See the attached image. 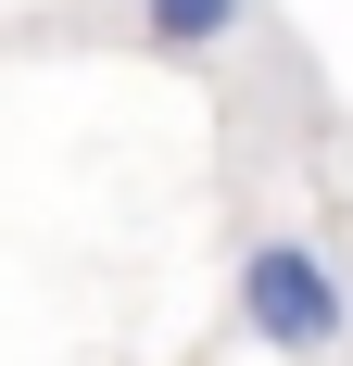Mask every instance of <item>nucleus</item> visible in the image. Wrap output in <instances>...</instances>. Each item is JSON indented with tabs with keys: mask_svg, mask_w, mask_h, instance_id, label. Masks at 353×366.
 <instances>
[{
	"mask_svg": "<svg viewBox=\"0 0 353 366\" xmlns=\"http://www.w3.org/2000/svg\"><path fill=\"white\" fill-rule=\"evenodd\" d=\"M240 13H252V0H139V38H151V51H214Z\"/></svg>",
	"mask_w": 353,
	"mask_h": 366,
	"instance_id": "2",
	"label": "nucleus"
},
{
	"mask_svg": "<svg viewBox=\"0 0 353 366\" xmlns=\"http://www.w3.org/2000/svg\"><path fill=\"white\" fill-rule=\"evenodd\" d=\"M240 329L265 341V354H328V341L353 329V291H341V265L316 253V240H252L240 253Z\"/></svg>",
	"mask_w": 353,
	"mask_h": 366,
	"instance_id": "1",
	"label": "nucleus"
}]
</instances>
